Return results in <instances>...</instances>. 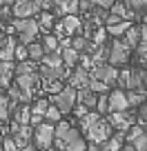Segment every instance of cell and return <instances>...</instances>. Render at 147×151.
<instances>
[{
	"instance_id": "6da1fadb",
	"label": "cell",
	"mask_w": 147,
	"mask_h": 151,
	"mask_svg": "<svg viewBox=\"0 0 147 151\" xmlns=\"http://www.w3.org/2000/svg\"><path fill=\"white\" fill-rule=\"evenodd\" d=\"M11 27L16 29V31L20 33V45L22 47H27V45L33 42V38H36V33H38V20L33 18H27V20H14V24Z\"/></svg>"
},
{
	"instance_id": "7a4b0ae2",
	"label": "cell",
	"mask_w": 147,
	"mask_h": 151,
	"mask_svg": "<svg viewBox=\"0 0 147 151\" xmlns=\"http://www.w3.org/2000/svg\"><path fill=\"white\" fill-rule=\"evenodd\" d=\"M54 107L58 109V113H69L74 111V104H76V89H71V87H62L58 93H54L51 98Z\"/></svg>"
},
{
	"instance_id": "3957f363",
	"label": "cell",
	"mask_w": 147,
	"mask_h": 151,
	"mask_svg": "<svg viewBox=\"0 0 147 151\" xmlns=\"http://www.w3.org/2000/svg\"><path fill=\"white\" fill-rule=\"evenodd\" d=\"M56 145L60 151H85L87 149V142L83 140L80 131H76V129H69L60 140H56Z\"/></svg>"
},
{
	"instance_id": "277c9868",
	"label": "cell",
	"mask_w": 147,
	"mask_h": 151,
	"mask_svg": "<svg viewBox=\"0 0 147 151\" xmlns=\"http://www.w3.org/2000/svg\"><path fill=\"white\" fill-rule=\"evenodd\" d=\"M107 62L109 67H123L129 62V49L123 45V40H116V42H112V47H109V53H107Z\"/></svg>"
},
{
	"instance_id": "5b68a950",
	"label": "cell",
	"mask_w": 147,
	"mask_h": 151,
	"mask_svg": "<svg viewBox=\"0 0 147 151\" xmlns=\"http://www.w3.org/2000/svg\"><path fill=\"white\" fill-rule=\"evenodd\" d=\"M89 78L103 82L105 87H109V85H114V82L118 80V69H114V67H109V65H96L94 69H91Z\"/></svg>"
},
{
	"instance_id": "8992f818",
	"label": "cell",
	"mask_w": 147,
	"mask_h": 151,
	"mask_svg": "<svg viewBox=\"0 0 147 151\" xmlns=\"http://www.w3.org/2000/svg\"><path fill=\"white\" fill-rule=\"evenodd\" d=\"M87 138H89L91 145H103V142H107L112 138V127L107 122H103V120H98V122H94L87 129Z\"/></svg>"
},
{
	"instance_id": "52a82bcc",
	"label": "cell",
	"mask_w": 147,
	"mask_h": 151,
	"mask_svg": "<svg viewBox=\"0 0 147 151\" xmlns=\"http://www.w3.org/2000/svg\"><path fill=\"white\" fill-rule=\"evenodd\" d=\"M14 16L16 20H27L31 18V16H36L40 11V5H38V0H18V2H14Z\"/></svg>"
},
{
	"instance_id": "ba28073f",
	"label": "cell",
	"mask_w": 147,
	"mask_h": 151,
	"mask_svg": "<svg viewBox=\"0 0 147 151\" xmlns=\"http://www.w3.org/2000/svg\"><path fill=\"white\" fill-rule=\"evenodd\" d=\"M33 138H36V145H38L40 149H49V147L54 145V124H49V122L43 120V122L36 127Z\"/></svg>"
},
{
	"instance_id": "9c48e42d",
	"label": "cell",
	"mask_w": 147,
	"mask_h": 151,
	"mask_svg": "<svg viewBox=\"0 0 147 151\" xmlns=\"http://www.w3.org/2000/svg\"><path fill=\"white\" fill-rule=\"evenodd\" d=\"M145 80H147V73L145 69H129V76H127V82H125V89L127 91H145Z\"/></svg>"
},
{
	"instance_id": "30bf717a",
	"label": "cell",
	"mask_w": 147,
	"mask_h": 151,
	"mask_svg": "<svg viewBox=\"0 0 147 151\" xmlns=\"http://www.w3.org/2000/svg\"><path fill=\"white\" fill-rule=\"evenodd\" d=\"M107 104H109V113H125V109L129 107L123 89H114L112 93H107Z\"/></svg>"
},
{
	"instance_id": "8fae6325",
	"label": "cell",
	"mask_w": 147,
	"mask_h": 151,
	"mask_svg": "<svg viewBox=\"0 0 147 151\" xmlns=\"http://www.w3.org/2000/svg\"><path fill=\"white\" fill-rule=\"evenodd\" d=\"M38 80H40V76L36 73V71H33V73H27V76H16V87H18L25 96H29L38 87Z\"/></svg>"
},
{
	"instance_id": "7c38bea8",
	"label": "cell",
	"mask_w": 147,
	"mask_h": 151,
	"mask_svg": "<svg viewBox=\"0 0 147 151\" xmlns=\"http://www.w3.org/2000/svg\"><path fill=\"white\" fill-rule=\"evenodd\" d=\"M109 127H116L118 131H127L132 124H136V118L132 113H112L109 116Z\"/></svg>"
},
{
	"instance_id": "4fadbf2b",
	"label": "cell",
	"mask_w": 147,
	"mask_h": 151,
	"mask_svg": "<svg viewBox=\"0 0 147 151\" xmlns=\"http://www.w3.org/2000/svg\"><path fill=\"white\" fill-rule=\"evenodd\" d=\"M89 71H85V69H80L78 67L74 73H71V78H69V82H71V89H87V85H89Z\"/></svg>"
},
{
	"instance_id": "5bb4252c",
	"label": "cell",
	"mask_w": 147,
	"mask_h": 151,
	"mask_svg": "<svg viewBox=\"0 0 147 151\" xmlns=\"http://www.w3.org/2000/svg\"><path fill=\"white\" fill-rule=\"evenodd\" d=\"M14 51H16V40L9 36L0 42V62H11L14 60Z\"/></svg>"
},
{
	"instance_id": "9a60e30c",
	"label": "cell",
	"mask_w": 147,
	"mask_h": 151,
	"mask_svg": "<svg viewBox=\"0 0 147 151\" xmlns=\"http://www.w3.org/2000/svg\"><path fill=\"white\" fill-rule=\"evenodd\" d=\"M40 73H43L45 80H58L67 76V67H40Z\"/></svg>"
},
{
	"instance_id": "2e32d148",
	"label": "cell",
	"mask_w": 147,
	"mask_h": 151,
	"mask_svg": "<svg viewBox=\"0 0 147 151\" xmlns=\"http://www.w3.org/2000/svg\"><path fill=\"white\" fill-rule=\"evenodd\" d=\"M96 98H98V96H94L89 89H78V91H76V100L80 102V107L87 109V111L96 107Z\"/></svg>"
},
{
	"instance_id": "e0dca14e",
	"label": "cell",
	"mask_w": 147,
	"mask_h": 151,
	"mask_svg": "<svg viewBox=\"0 0 147 151\" xmlns=\"http://www.w3.org/2000/svg\"><path fill=\"white\" fill-rule=\"evenodd\" d=\"M58 27H60V31H65V33H78L83 24H80V20H78V16H65Z\"/></svg>"
},
{
	"instance_id": "ac0fdd59",
	"label": "cell",
	"mask_w": 147,
	"mask_h": 151,
	"mask_svg": "<svg viewBox=\"0 0 147 151\" xmlns=\"http://www.w3.org/2000/svg\"><path fill=\"white\" fill-rule=\"evenodd\" d=\"M140 42V38H138V27L136 24H132V27L125 31V40H123V45L127 49H136V45Z\"/></svg>"
},
{
	"instance_id": "d6986e66",
	"label": "cell",
	"mask_w": 147,
	"mask_h": 151,
	"mask_svg": "<svg viewBox=\"0 0 147 151\" xmlns=\"http://www.w3.org/2000/svg\"><path fill=\"white\" fill-rule=\"evenodd\" d=\"M58 56H60V60H62V67H74V65L78 62V53L74 51L71 47L60 49V51H58Z\"/></svg>"
},
{
	"instance_id": "ffe728a7",
	"label": "cell",
	"mask_w": 147,
	"mask_h": 151,
	"mask_svg": "<svg viewBox=\"0 0 147 151\" xmlns=\"http://www.w3.org/2000/svg\"><path fill=\"white\" fill-rule=\"evenodd\" d=\"M11 73H14V62H0V89L9 87Z\"/></svg>"
},
{
	"instance_id": "44dd1931",
	"label": "cell",
	"mask_w": 147,
	"mask_h": 151,
	"mask_svg": "<svg viewBox=\"0 0 147 151\" xmlns=\"http://www.w3.org/2000/svg\"><path fill=\"white\" fill-rule=\"evenodd\" d=\"M125 5L132 9V11H129V14H132V18H136V20H143V18H145V7H147L145 0H138V2H136V0H132V2H125Z\"/></svg>"
},
{
	"instance_id": "7402d4cb",
	"label": "cell",
	"mask_w": 147,
	"mask_h": 151,
	"mask_svg": "<svg viewBox=\"0 0 147 151\" xmlns=\"http://www.w3.org/2000/svg\"><path fill=\"white\" fill-rule=\"evenodd\" d=\"M40 47H43V51H45V53H58V51H60V47H58V38H56V36H51V33L43 38Z\"/></svg>"
},
{
	"instance_id": "603a6c76",
	"label": "cell",
	"mask_w": 147,
	"mask_h": 151,
	"mask_svg": "<svg viewBox=\"0 0 147 151\" xmlns=\"http://www.w3.org/2000/svg\"><path fill=\"white\" fill-rule=\"evenodd\" d=\"M120 147H123V133H118V136H112L107 142L98 145V149H100V151H118Z\"/></svg>"
},
{
	"instance_id": "cb8c5ba5",
	"label": "cell",
	"mask_w": 147,
	"mask_h": 151,
	"mask_svg": "<svg viewBox=\"0 0 147 151\" xmlns=\"http://www.w3.org/2000/svg\"><path fill=\"white\" fill-rule=\"evenodd\" d=\"M56 7H58V14H62V16H76V11H78V2L76 0H62V2H56Z\"/></svg>"
},
{
	"instance_id": "d4e9b609",
	"label": "cell",
	"mask_w": 147,
	"mask_h": 151,
	"mask_svg": "<svg viewBox=\"0 0 147 151\" xmlns=\"http://www.w3.org/2000/svg\"><path fill=\"white\" fill-rule=\"evenodd\" d=\"M125 96H127V104L129 107H140V104H145V91H125Z\"/></svg>"
},
{
	"instance_id": "484cf974",
	"label": "cell",
	"mask_w": 147,
	"mask_h": 151,
	"mask_svg": "<svg viewBox=\"0 0 147 151\" xmlns=\"http://www.w3.org/2000/svg\"><path fill=\"white\" fill-rule=\"evenodd\" d=\"M47 107H49V100L47 98H40V100H36V104H33L29 111H31V116H36V118H45Z\"/></svg>"
},
{
	"instance_id": "4316f807",
	"label": "cell",
	"mask_w": 147,
	"mask_h": 151,
	"mask_svg": "<svg viewBox=\"0 0 147 151\" xmlns=\"http://www.w3.org/2000/svg\"><path fill=\"white\" fill-rule=\"evenodd\" d=\"M132 27V22H125V20H120V22H116V24H112V27H107V31L105 33H109V36H123L127 29Z\"/></svg>"
},
{
	"instance_id": "83f0119b",
	"label": "cell",
	"mask_w": 147,
	"mask_h": 151,
	"mask_svg": "<svg viewBox=\"0 0 147 151\" xmlns=\"http://www.w3.org/2000/svg\"><path fill=\"white\" fill-rule=\"evenodd\" d=\"M27 56L31 58V60H43L45 51H43V47H40V42H31V45H27Z\"/></svg>"
},
{
	"instance_id": "f1b7e54d",
	"label": "cell",
	"mask_w": 147,
	"mask_h": 151,
	"mask_svg": "<svg viewBox=\"0 0 147 151\" xmlns=\"http://www.w3.org/2000/svg\"><path fill=\"white\" fill-rule=\"evenodd\" d=\"M107 53H109V49L105 47V45H100V47H98V49H96V51H94V53L89 56L91 65H100V62H103L105 58H107Z\"/></svg>"
},
{
	"instance_id": "f546056e",
	"label": "cell",
	"mask_w": 147,
	"mask_h": 151,
	"mask_svg": "<svg viewBox=\"0 0 147 151\" xmlns=\"http://www.w3.org/2000/svg\"><path fill=\"white\" fill-rule=\"evenodd\" d=\"M96 113L98 116H105V113H109V104H107V93H100L98 98H96Z\"/></svg>"
},
{
	"instance_id": "4dcf8cb0",
	"label": "cell",
	"mask_w": 147,
	"mask_h": 151,
	"mask_svg": "<svg viewBox=\"0 0 147 151\" xmlns=\"http://www.w3.org/2000/svg\"><path fill=\"white\" fill-rule=\"evenodd\" d=\"M33 67H36V65H33L31 60H22L18 67H14V73H16V76H27V73H33Z\"/></svg>"
},
{
	"instance_id": "1f68e13d",
	"label": "cell",
	"mask_w": 147,
	"mask_h": 151,
	"mask_svg": "<svg viewBox=\"0 0 147 151\" xmlns=\"http://www.w3.org/2000/svg\"><path fill=\"white\" fill-rule=\"evenodd\" d=\"M98 120H100V116L96 111H87V116H83V118H80V127L87 131V129H89L94 122H98Z\"/></svg>"
},
{
	"instance_id": "d6a6232c",
	"label": "cell",
	"mask_w": 147,
	"mask_h": 151,
	"mask_svg": "<svg viewBox=\"0 0 147 151\" xmlns=\"http://www.w3.org/2000/svg\"><path fill=\"white\" fill-rule=\"evenodd\" d=\"M87 42H89V38H85V36H76V38H74V42H71L69 47L74 49L76 53H80V51H85V49H87Z\"/></svg>"
},
{
	"instance_id": "836d02e7",
	"label": "cell",
	"mask_w": 147,
	"mask_h": 151,
	"mask_svg": "<svg viewBox=\"0 0 147 151\" xmlns=\"http://www.w3.org/2000/svg\"><path fill=\"white\" fill-rule=\"evenodd\" d=\"M43 67H62V60L58 53H47L43 56Z\"/></svg>"
},
{
	"instance_id": "e575fe53",
	"label": "cell",
	"mask_w": 147,
	"mask_h": 151,
	"mask_svg": "<svg viewBox=\"0 0 147 151\" xmlns=\"http://www.w3.org/2000/svg\"><path fill=\"white\" fill-rule=\"evenodd\" d=\"M45 122H49V124H54V122H60V113H58V109L54 107V104H49L47 107V111H45Z\"/></svg>"
},
{
	"instance_id": "d590c367",
	"label": "cell",
	"mask_w": 147,
	"mask_h": 151,
	"mask_svg": "<svg viewBox=\"0 0 147 151\" xmlns=\"http://www.w3.org/2000/svg\"><path fill=\"white\" fill-rule=\"evenodd\" d=\"M29 118H31V111H29L27 104H22V107H20V111H18V118H16V122L25 127V124H29Z\"/></svg>"
},
{
	"instance_id": "8d00e7d4",
	"label": "cell",
	"mask_w": 147,
	"mask_h": 151,
	"mask_svg": "<svg viewBox=\"0 0 147 151\" xmlns=\"http://www.w3.org/2000/svg\"><path fill=\"white\" fill-rule=\"evenodd\" d=\"M127 145H132V147H134V151H147V136L143 133V136H138L136 140L127 142Z\"/></svg>"
},
{
	"instance_id": "74e56055",
	"label": "cell",
	"mask_w": 147,
	"mask_h": 151,
	"mask_svg": "<svg viewBox=\"0 0 147 151\" xmlns=\"http://www.w3.org/2000/svg\"><path fill=\"white\" fill-rule=\"evenodd\" d=\"M9 96H11L14 100H18V102H22V104H25V102L29 100V96H25V93H22V91H20V89H18L16 85H14V87L9 85Z\"/></svg>"
},
{
	"instance_id": "f35d334b",
	"label": "cell",
	"mask_w": 147,
	"mask_h": 151,
	"mask_svg": "<svg viewBox=\"0 0 147 151\" xmlns=\"http://www.w3.org/2000/svg\"><path fill=\"white\" fill-rule=\"evenodd\" d=\"M127 131H129V133H127V140L132 142V140H136L138 136H143V133H145V129H143L140 124H132V127H129Z\"/></svg>"
},
{
	"instance_id": "ab89813d",
	"label": "cell",
	"mask_w": 147,
	"mask_h": 151,
	"mask_svg": "<svg viewBox=\"0 0 147 151\" xmlns=\"http://www.w3.org/2000/svg\"><path fill=\"white\" fill-rule=\"evenodd\" d=\"M9 116V100L5 96H0V120H5Z\"/></svg>"
},
{
	"instance_id": "60d3db41",
	"label": "cell",
	"mask_w": 147,
	"mask_h": 151,
	"mask_svg": "<svg viewBox=\"0 0 147 151\" xmlns=\"http://www.w3.org/2000/svg\"><path fill=\"white\" fill-rule=\"evenodd\" d=\"M14 58H18L20 62L27 60V47H22V45H16V51H14Z\"/></svg>"
},
{
	"instance_id": "b9f144b4",
	"label": "cell",
	"mask_w": 147,
	"mask_h": 151,
	"mask_svg": "<svg viewBox=\"0 0 147 151\" xmlns=\"http://www.w3.org/2000/svg\"><path fill=\"white\" fill-rule=\"evenodd\" d=\"M45 89H47V91H54V93H58L62 87H60V82H58V80H45Z\"/></svg>"
},
{
	"instance_id": "7bdbcfd3",
	"label": "cell",
	"mask_w": 147,
	"mask_h": 151,
	"mask_svg": "<svg viewBox=\"0 0 147 151\" xmlns=\"http://www.w3.org/2000/svg\"><path fill=\"white\" fill-rule=\"evenodd\" d=\"M145 120H147V107L140 104V107H138V122H140L143 129H145Z\"/></svg>"
},
{
	"instance_id": "ee69618b",
	"label": "cell",
	"mask_w": 147,
	"mask_h": 151,
	"mask_svg": "<svg viewBox=\"0 0 147 151\" xmlns=\"http://www.w3.org/2000/svg\"><path fill=\"white\" fill-rule=\"evenodd\" d=\"M0 145H2V151H18V149H16V145H14V140H11V138H5V140L0 142Z\"/></svg>"
},
{
	"instance_id": "f6af8a7d",
	"label": "cell",
	"mask_w": 147,
	"mask_h": 151,
	"mask_svg": "<svg viewBox=\"0 0 147 151\" xmlns=\"http://www.w3.org/2000/svg\"><path fill=\"white\" fill-rule=\"evenodd\" d=\"M112 5H114L112 0H96L94 2V7H98V9H112Z\"/></svg>"
},
{
	"instance_id": "bcb514c9",
	"label": "cell",
	"mask_w": 147,
	"mask_h": 151,
	"mask_svg": "<svg viewBox=\"0 0 147 151\" xmlns=\"http://www.w3.org/2000/svg\"><path fill=\"white\" fill-rule=\"evenodd\" d=\"M51 16H49V14H43V18H40V22H38V27H43V24H47V27H49V24H51Z\"/></svg>"
},
{
	"instance_id": "7dc6e473",
	"label": "cell",
	"mask_w": 147,
	"mask_h": 151,
	"mask_svg": "<svg viewBox=\"0 0 147 151\" xmlns=\"http://www.w3.org/2000/svg\"><path fill=\"white\" fill-rule=\"evenodd\" d=\"M91 7H94V2H89V0H83V2H78V9H83V11H89Z\"/></svg>"
},
{
	"instance_id": "c3c4849f",
	"label": "cell",
	"mask_w": 147,
	"mask_h": 151,
	"mask_svg": "<svg viewBox=\"0 0 147 151\" xmlns=\"http://www.w3.org/2000/svg\"><path fill=\"white\" fill-rule=\"evenodd\" d=\"M76 116H78V118H83V116H87V109H85V107H78V109H76Z\"/></svg>"
},
{
	"instance_id": "681fc988",
	"label": "cell",
	"mask_w": 147,
	"mask_h": 151,
	"mask_svg": "<svg viewBox=\"0 0 147 151\" xmlns=\"http://www.w3.org/2000/svg\"><path fill=\"white\" fill-rule=\"evenodd\" d=\"M85 151H100L98 149V145H91V142H89V145H87V149Z\"/></svg>"
},
{
	"instance_id": "f907efd6",
	"label": "cell",
	"mask_w": 147,
	"mask_h": 151,
	"mask_svg": "<svg viewBox=\"0 0 147 151\" xmlns=\"http://www.w3.org/2000/svg\"><path fill=\"white\" fill-rule=\"evenodd\" d=\"M118 151H134V147H132V145H123Z\"/></svg>"
},
{
	"instance_id": "816d5d0a",
	"label": "cell",
	"mask_w": 147,
	"mask_h": 151,
	"mask_svg": "<svg viewBox=\"0 0 147 151\" xmlns=\"http://www.w3.org/2000/svg\"><path fill=\"white\" fill-rule=\"evenodd\" d=\"M22 151H36V147H33V145H25Z\"/></svg>"
},
{
	"instance_id": "f5cc1de1",
	"label": "cell",
	"mask_w": 147,
	"mask_h": 151,
	"mask_svg": "<svg viewBox=\"0 0 147 151\" xmlns=\"http://www.w3.org/2000/svg\"><path fill=\"white\" fill-rule=\"evenodd\" d=\"M2 40H5V36H2V31H0V42H2Z\"/></svg>"
},
{
	"instance_id": "db71d44e",
	"label": "cell",
	"mask_w": 147,
	"mask_h": 151,
	"mask_svg": "<svg viewBox=\"0 0 147 151\" xmlns=\"http://www.w3.org/2000/svg\"><path fill=\"white\" fill-rule=\"evenodd\" d=\"M0 142H2V133H0Z\"/></svg>"
},
{
	"instance_id": "11a10c76",
	"label": "cell",
	"mask_w": 147,
	"mask_h": 151,
	"mask_svg": "<svg viewBox=\"0 0 147 151\" xmlns=\"http://www.w3.org/2000/svg\"><path fill=\"white\" fill-rule=\"evenodd\" d=\"M0 96H2V89H0Z\"/></svg>"
}]
</instances>
